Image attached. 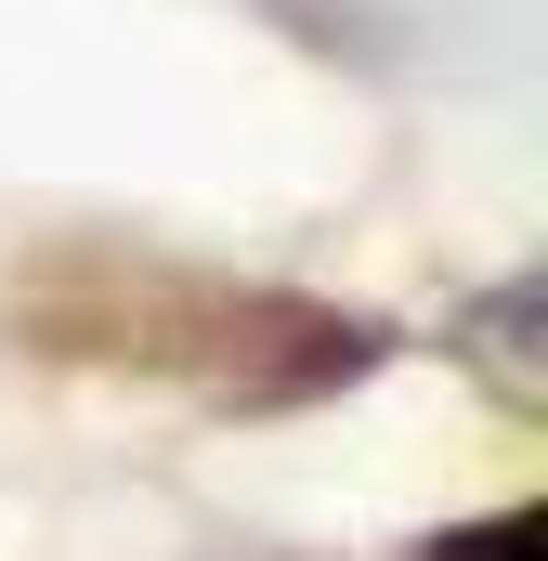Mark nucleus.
Instances as JSON below:
<instances>
[{
	"instance_id": "1",
	"label": "nucleus",
	"mask_w": 548,
	"mask_h": 561,
	"mask_svg": "<svg viewBox=\"0 0 548 561\" xmlns=\"http://www.w3.org/2000/svg\"><path fill=\"white\" fill-rule=\"evenodd\" d=\"M0 313L39 366L144 379V392L209 405V419H287V405H327V392L392 366L379 313L222 275V262H157V249H118V236H66V249L13 262Z\"/></svg>"
},
{
	"instance_id": "2",
	"label": "nucleus",
	"mask_w": 548,
	"mask_h": 561,
	"mask_svg": "<svg viewBox=\"0 0 548 561\" xmlns=\"http://www.w3.org/2000/svg\"><path fill=\"white\" fill-rule=\"evenodd\" d=\"M536 300H548V287L523 275L510 300H496V313H483V340H470V353H483V379H496L510 405H536V392H548V379H536V353H523V327H536Z\"/></svg>"
},
{
	"instance_id": "3",
	"label": "nucleus",
	"mask_w": 548,
	"mask_h": 561,
	"mask_svg": "<svg viewBox=\"0 0 548 561\" xmlns=\"http://www.w3.org/2000/svg\"><path fill=\"white\" fill-rule=\"evenodd\" d=\"M418 561H548V523H536V510H510V523H457V536H431Z\"/></svg>"
}]
</instances>
